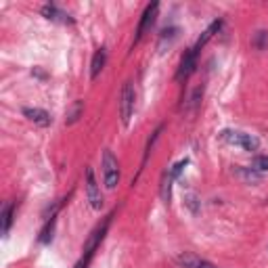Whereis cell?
<instances>
[{
  "mask_svg": "<svg viewBox=\"0 0 268 268\" xmlns=\"http://www.w3.org/2000/svg\"><path fill=\"white\" fill-rule=\"evenodd\" d=\"M111 218H113V214H109L99 227H96L92 233H90V237H88V241L84 243V250H82V258L76 262V266L73 268H88V264H90V260H92V256H94V252H96V248L101 245V241L105 239V235H107V231H109V224H111Z\"/></svg>",
  "mask_w": 268,
  "mask_h": 268,
  "instance_id": "obj_1",
  "label": "cell"
},
{
  "mask_svg": "<svg viewBox=\"0 0 268 268\" xmlns=\"http://www.w3.org/2000/svg\"><path fill=\"white\" fill-rule=\"evenodd\" d=\"M103 178H105V187L113 191L120 182V164H117V157L111 153V149H105L103 151Z\"/></svg>",
  "mask_w": 268,
  "mask_h": 268,
  "instance_id": "obj_2",
  "label": "cell"
},
{
  "mask_svg": "<svg viewBox=\"0 0 268 268\" xmlns=\"http://www.w3.org/2000/svg\"><path fill=\"white\" fill-rule=\"evenodd\" d=\"M134 101H136V94H134V86L130 82L124 84L122 88V96H120V117H122V124L128 126L132 120V113H134Z\"/></svg>",
  "mask_w": 268,
  "mask_h": 268,
  "instance_id": "obj_3",
  "label": "cell"
},
{
  "mask_svg": "<svg viewBox=\"0 0 268 268\" xmlns=\"http://www.w3.org/2000/svg\"><path fill=\"white\" fill-rule=\"evenodd\" d=\"M222 138L231 145L245 149V151H258V147H260V141L254 134H245V132H237V130H224Z\"/></svg>",
  "mask_w": 268,
  "mask_h": 268,
  "instance_id": "obj_4",
  "label": "cell"
},
{
  "mask_svg": "<svg viewBox=\"0 0 268 268\" xmlns=\"http://www.w3.org/2000/svg\"><path fill=\"white\" fill-rule=\"evenodd\" d=\"M157 10H159V2H151V4H149V6L145 8V13H143V17H141V23H138V27H136L134 44H138V42L143 40V36L147 34L149 29L153 27L155 19H157Z\"/></svg>",
  "mask_w": 268,
  "mask_h": 268,
  "instance_id": "obj_5",
  "label": "cell"
},
{
  "mask_svg": "<svg viewBox=\"0 0 268 268\" xmlns=\"http://www.w3.org/2000/svg\"><path fill=\"white\" fill-rule=\"evenodd\" d=\"M197 55L199 52L195 48H189L185 55L180 59V67L176 71V80H187L193 71H195V65H197Z\"/></svg>",
  "mask_w": 268,
  "mask_h": 268,
  "instance_id": "obj_6",
  "label": "cell"
},
{
  "mask_svg": "<svg viewBox=\"0 0 268 268\" xmlns=\"http://www.w3.org/2000/svg\"><path fill=\"white\" fill-rule=\"evenodd\" d=\"M86 193H88V201L94 210H101L103 208V195L99 191V185H96V178H94V172L92 168L86 170Z\"/></svg>",
  "mask_w": 268,
  "mask_h": 268,
  "instance_id": "obj_7",
  "label": "cell"
},
{
  "mask_svg": "<svg viewBox=\"0 0 268 268\" xmlns=\"http://www.w3.org/2000/svg\"><path fill=\"white\" fill-rule=\"evenodd\" d=\"M23 115L27 117L29 122H34L36 126H40V128H48L52 124V115L46 109H40V107H25Z\"/></svg>",
  "mask_w": 268,
  "mask_h": 268,
  "instance_id": "obj_8",
  "label": "cell"
},
{
  "mask_svg": "<svg viewBox=\"0 0 268 268\" xmlns=\"http://www.w3.org/2000/svg\"><path fill=\"white\" fill-rule=\"evenodd\" d=\"M42 15H44L48 21H57V23H73V19L65 13V10H61L57 4H44V6H42Z\"/></svg>",
  "mask_w": 268,
  "mask_h": 268,
  "instance_id": "obj_9",
  "label": "cell"
},
{
  "mask_svg": "<svg viewBox=\"0 0 268 268\" xmlns=\"http://www.w3.org/2000/svg\"><path fill=\"white\" fill-rule=\"evenodd\" d=\"M178 262H180L182 266H185V268H216L212 262L197 258L195 254H182L180 258H178Z\"/></svg>",
  "mask_w": 268,
  "mask_h": 268,
  "instance_id": "obj_10",
  "label": "cell"
},
{
  "mask_svg": "<svg viewBox=\"0 0 268 268\" xmlns=\"http://www.w3.org/2000/svg\"><path fill=\"white\" fill-rule=\"evenodd\" d=\"M222 25H224V21H222V19L214 21V23H212V25H210V27H208V29H206V31H203V34H201V38L197 40V44L193 46V48H195V50L199 52V50H201V48L206 46L208 42H210V40L214 38V34H216V31H220V29H222Z\"/></svg>",
  "mask_w": 268,
  "mask_h": 268,
  "instance_id": "obj_11",
  "label": "cell"
},
{
  "mask_svg": "<svg viewBox=\"0 0 268 268\" xmlns=\"http://www.w3.org/2000/svg\"><path fill=\"white\" fill-rule=\"evenodd\" d=\"M105 63H107V50H105V48H99V50L94 52L92 61H90V78H92V80L99 78V73H101V69L105 67Z\"/></svg>",
  "mask_w": 268,
  "mask_h": 268,
  "instance_id": "obj_12",
  "label": "cell"
},
{
  "mask_svg": "<svg viewBox=\"0 0 268 268\" xmlns=\"http://www.w3.org/2000/svg\"><path fill=\"white\" fill-rule=\"evenodd\" d=\"M172 182H174V176L170 174V170H166L162 176V189H159V195H162L164 203H170V199H172Z\"/></svg>",
  "mask_w": 268,
  "mask_h": 268,
  "instance_id": "obj_13",
  "label": "cell"
},
{
  "mask_svg": "<svg viewBox=\"0 0 268 268\" xmlns=\"http://www.w3.org/2000/svg\"><path fill=\"white\" fill-rule=\"evenodd\" d=\"M13 210H15L13 203H4V208H2V235L4 237L10 231V224H13Z\"/></svg>",
  "mask_w": 268,
  "mask_h": 268,
  "instance_id": "obj_14",
  "label": "cell"
},
{
  "mask_svg": "<svg viewBox=\"0 0 268 268\" xmlns=\"http://www.w3.org/2000/svg\"><path fill=\"white\" fill-rule=\"evenodd\" d=\"M55 222H57V216L55 218H48L46 220V227L40 231V243H44V245H48L50 241H52V233H55Z\"/></svg>",
  "mask_w": 268,
  "mask_h": 268,
  "instance_id": "obj_15",
  "label": "cell"
},
{
  "mask_svg": "<svg viewBox=\"0 0 268 268\" xmlns=\"http://www.w3.org/2000/svg\"><path fill=\"white\" fill-rule=\"evenodd\" d=\"M235 172H237L245 182H250V185H254V182H260V178H262V174L256 172L254 168H237Z\"/></svg>",
  "mask_w": 268,
  "mask_h": 268,
  "instance_id": "obj_16",
  "label": "cell"
},
{
  "mask_svg": "<svg viewBox=\"0 0 268 268\" xmlns=\"http://www.w3.org/2000/svg\"><path fill=\"white\" fill-rule=\"evenodd\" d=\"M84 111V103L82 101H76L71 107H69V111H67V117H65V124H76L80 120V115Z\"/></svg>",
  "mask_w": 268,
  "mask_h": 268,
  "instance_id": "obj_17",
  "label": "cell"
},
{
  "mask_svg": "<svg viewBox=\"0 0 268 268\" xmlns=\"http://www.w3.org/2000/svg\"><path fill=\"white\" fill-rule=\"evenodd\" d=\"M252 46L258 48V50H266L268 48V31H256V36L252 40Z\"/></svg>",
  "mask_w": 268,
  "mask_h": 268,
  "instance_id": "obj_18",
  "label": "cell"
},
{
  "mask_svg": "<svg viewBox=\"0 0 268 268\" xmlns=\"http://www.w3.org/2000/svg\"><path fill=\"white\" fill-rule=\"evenodd\" d=\"M254 170H256V172H268V155H256L254 157Z\"/></svg>",
  "mask_w": 268,
  "mask_h": 268,
  "instance_id": "obj_19",
  "label": "cell"
},
{
  "mask_svg": "<svg viewBox=\"0 0 268 268\" xmlns=\"http://www.w3.org/2000/svg\"><path fill=\"white\" fill-rule=\"evenodd\" d=\"M176 34H178L176 27H166V29L162 31V42H159V48H164L166 40H168V44H172V40L176 38Z\"/></svg>",
  "mask_w": 268,
  "mask_h": 268,
  "instance_id": "obj_20",
  "label": "cell"
},
{
  "mask_svg": "<svg viewBox=\"0 0 268 268\" xmlns=\"http://www.w3.org/2000/svg\"><path fill=\"white\" fill-rule=\"evenodd\" d=\"M189 166V159H180V162L174 166V168H170V174H172L174 178H178L180 176V172H182V170H185Z\"/></svg>",
  "mask_w": 268,
  "mask_h": 268,
  "instance_id": "obj_21",
  "label": "cell"
},
{
  "mask_svg": "<svg viewBox=\"0 0 268 268\" xmlns=\"http://www.w3.org/2000/svg\"><path fill=\"white\" fill-rule=\"evenodd\" d=\"M187 206L193 210V214H197V197L195 195H189L187 197Z\"/></svg>",
  "mask_w": 268,
  "mask_h": 268,
  "instance_id": "obj_22",
  "label": "cell"
},
{
  "mask_svg": "<svg viewBox=\"0 0 268 268\" xmlns=\"http://www.w3.org/2000/svg\"><path fill=\"white\" fill-rule=\"evenodd\" d=\"M31 76H36V78H40V80H46V73L40 71V69H34V71H31Z\"/></svg>",
  "mask_w": 268,
  "mask_h": 268,
  "instance_id": "obj_23",
  "label": "cell"
}]
</instances>
